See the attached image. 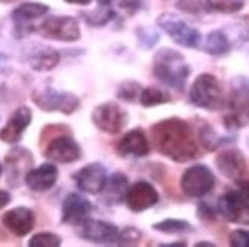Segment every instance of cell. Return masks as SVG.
Instances as JSON below:
<instances>
[{
	"label": "cell",
	"instance_id": "7",
	"mask_svg": "<svg viewBox=\"0 0 249 247\" xmlns=\"http://www.w3.org/2000/svg\"><path fill=\"white\" fill-rule=\"evenodd\" d=\"M128 119L127 112L113 102L100 104L92 112V122L98 130L107 134H118L125 127Z\"/></svg>",
	"mask_w": 249,
	"mask_h": 247
},
{
	"label": "cell",
	"instance_id": "36",
	"mask_svg": "<svg viewBox=\"0 0 249 247\" xmlns=\"http://www.w3.org/2000/svg\"><path fill=\"white\" fill-rule=\"evenodd\" d=\"M178 8L187 11V13H199L200 5L197 3V0H179Z\"/></svg>",
	"mask_w": 249,
	"mask_h": 247
},
{
	"label": "cell",
	"instance_id": "23",
	"mask_svg": "<svg viewBox=\"0 0 249 247\" xmlns=\"http://www.w3.org/2000/svg\"><path fill=\"white\" fill-rule=\"evenodd\" d=\"M203 50L213 57H223L231 50V41L223 31H213L205 38Z\"/></svg>",
	"mask_w": 249,
	"mask_h": 247
},
{
	"label": "cell",
	"instance_id": "42",
	"mask_svg": "<svg viewBox=\"0 0 249 247\" xmlns=\"http://www.w3.org/2000/svg\"><path fill=\"white\" fill-rule=\"evenodd\" d=\"M196 246H197V247H202V246H205V247H215V244H214V243H208V241H200V243H196Z\"/></svg>",
	"mask_w": 249,
	"mask_h": 247
},
{
	"label": "cell",
	"instance_id": "46",
	"mask_svg": "<svg viewBox=\"0 0 249 247\" xmlns=\"http://www.w3.org/2000/svg\"><path fill=\"white\" fill-rule=\"evenodd\" d=\"M2 171H3V168H2V165H0V176H2Z\"/></svg>",
	"mask_w": 249,
	"mask_h": 247
},
{
	"label": "cell",
	"instance_id": "28",
	"mask_svg": "<svg viewBox=\"0 0 249 247\" xmlns=\"http://www.w3.org/2000/svg\"><path fill=\"white\" fill-rule=\"evenodd\" d=\"M207 6L223 14H234L245 6V0H205Z\"/></svg>",
	"mask_w": 249,
	"mask_h": 247
},
{
	"label": "cell",
	"instance_id": "32",
	"mask_svg": "<svg viewBox=\"0 0 249 247\" xmlns=\"http://www.w3.org/2000/svg\"><path fill=\"white\" fill-rule=\"evenodd\" d=\"M139 46L144 49H151L159 41V32L151 28H139L138 29Z\"/></svg>",
	"mask_w": 249,
	"mask_h": 247
},
{
	"label": "cell",
	"instance_id": "13",
	"mask_svg": "<svg viewBox=\"0 0 249 247\" xmlns=\"http://www.w3.org/2000/svg\"><path fill=\"white\" fill-rule=\"evenodd\" d=\"M45 156L58 164H72L81 157V147L69 134H61L53 137L48 144Z\"/></svg>",
	"mask_w": 249,
	"mask_h": 247
},
{
	"label": "cell",
	"instance_id": "44",
	"mask_svg": "<svg viewBox=\"0 0 249 247\" xmlns=\"http://www.w3.org/2000/svg\"><path fill=\"white\" fill-rule=\"evenodd\" d=\"M2 3H13V2H17V0H0Z\"/></svg>",
	"mask_w": 249,
	"mask_h": 247
},
{
	"label": "cell",
	"instance_id": "45",
	"mask_svg": "<svg viewBox=\"0 0 249 247\" xmlns=\"http://www.w3.org/2000/svg\"><path fill=\"white\" fill-rule=\"evenodd\" d=\"M5 58H6V57L3 55V53H0V61H2V60H5Z\"/></svg>",
	"mask_w": 249,
	"mask_h": 247
},
{
	"label": "cell",
	"instance_id": "39",
	"mask_svg": "<svg viewBox=\"0 0 249 247\" xmlns=\"http://www.w3.org/2000/svg\"><path fill=\"white\" fill-rule=\"evenodd\" d=\"M9 201H11V194H9V192L0 189V209L5 208Z\"/></svg>",
	"mask_w": 249,
	"mask_h": 247
},
{
	"label": "cell",
	"instance_id": "24",
	"mask_svg": "<svg viewBox=\"0 0 249 247\" xmlns=\"http://www.w3.org/2000/svg\"><path fill=\"white\" fill-rule=\"evenodd\" d=\"M197 136H199V141L200 144L205 147V149H208V151H215V149H219L220 147L230 144L231 141H234V137H226V136H220L217 134L213 127L208 125V124H202L197 130Z\"/></svg>",
	"mask_w": 249,
	"mask_h": 247
},
{
	"label": "cell",
	"instance_id": "37",
	"mask_svg": "<svg viewBox=\"0 0 249 247\" xmlns=\"http://www.w3.org/2000/svg\"><path fill=\"white\" fill-rule=\"evenodd\" d=\"M235 183H237V191H239V194L246 201H249V179H240V180H237Z\"/></svg>",
	"mask_w": 249,
	"mask_h": 247
},
{
	"label": "cell",
	"instance_id": "25",
	"mask_svg": "<svg viewBox=\"0 0 249 247\" xmlns=\"http://www.w3.org/2000/svg\"><path fill=\"white\" fill-rule=\"evenodd\" d=\"M60 61V53L53 49H41L38 52H36L34 55L31 58V66L34 70L38 72H48L52 70L53 67L57 66Z\"/></svg>",
	"mask_w": 249,
	"mask_h": 247
},
{
	"label": "cell",
	"instance_id": "47",
	"mask_svg": "<svg viewBox=\"0 0 249 247\" xmlns=\"http://www.w3.org/2000/svg\"><path fill=\"white\" fill-rule=\"evenodd\" d=\"M246 116H248V117H249V110H248V113H246Z\"/></svg>",
	"mask_w": 249,
	"mask_h": 247
},
{
	"label": "cell",
	"instance_id": "38",
	"mask_svg": "<svg viewBox=\"0 0 249 247\" xmlns=\"http://www.w3.org/2000/svg\"><path fill=\"white\" fill-rule=\"evenodd\" d=\"M197 214H199L200 218H211V220L215 218V211L211 206H208L207 203H203V201L199 205Z\"/></svg>",
	"mask_w": 249,
	"mask_h": 247
},
{
	"label": "cell",
	"instance_id": "21",
	"mask_svg": "<svg viewBox=\"0 0 249 247\" xmlns=\"http://www.w3.org/2000/svg\"><path fill=\"white\" fill-rule=\"evenodd\" d=\"M128 188V180L123 173H115L110 179H107V183L101 192H104V201L107 205H120L125 198V192Z\"/></svg>",
	"mask_w": 249,
	"mask_h": 247
},
{
	"label": "cell",
	"instance_id": "2",
	"mask_svg": "<svg viewBox=\"0 0 249 247\" xmlns=\"http://www.w3.org/2000/svg\"><path fill=\"white\" fill-rule=\"evenodd\" d=\"M153 73L162 84L182 92L191 75V67L180 52L170 48H162L155 53Z\"/></svg>",
	"mask_w": 249,
	"mask_h": 247
},
{
	"label": "cell",
	"instance_id": "33",
	"mask_svg": "<svg viewBox=\"0 0 249 247\" xmlns=\"http://www.w3.org/2000/svg\"><path fill=\"white\" fill-rule=\"evenodd\" d=\"M141 238H142V233H141L136 228L130 226V228L120 231L118 244H136V243H139Z\"/></svg>",
	"mask_w": 249,
	"mask_h": 247
},
{
	"label": "cell",
	"instance_id": "30",
	"mask_svg": "<svg viewBox=\"0 0 249 247\" xmlns=\"http://www.w3.org/2000/svg\"><path fill=\"white\" fill-rule=\"evenodd\" d=\"M141 92H142V85L136 81H124L118 85L116 89V96L123 101L133 102L139 98Z\"/></svg>",
	"mask_w": 249,
	"mask_h": 247
},
{
	"label": "cell",
	"instance_id": "20",
	"mask_svg": "<svg viewBox=\"0 0 249 247\" xmlns=\"http://www.w3.org/2000/svg\"><path fill=\"white\" fill-rule=\"evenodd\" d=\"M116 149L121 156L145 157L150 153V142L141 128H133L121 137Z\"/></svg>",
	"mask_w": 249,
	"mask_h": 247
},
{
	"label": "cell",
	"instance_id": "19",
	"mask_svg": "<svg viewBox=\"0 0 249 247\" xmlns=\"http://www.w3.org/2000/svg\"><path fill=\"white\" fill-rule=\"evenodd\" d=\"M58 180V169L52 164H43L34 169H29L25 176V183L34 192H45L53 188Z\"/></svg>",
	"mask_w": 249,
	"mask_h": 247
},
{
	"label": "cell",
	"instance_id": "34",
	"mask_svg": "<svg viewBox=\"0 0 249 247\" xmlns=\"http://www.w3.org/2000/svg\"><path fill=\"white\" fill-rule=\"evenodd\" d=\"M230 244L232 247H249V231H232L230 235Z\"/></svg>",
	"mask_w": 249,
	"mask_h": 247
},
{
	"label": "cell",
	"instance_id": "16",
	"mask_svg": "<svg viewBox=\"0 0 249 247\" xmlns=\"http://www.w3.org/2000/svg\"><path fill=\"white\" fill-rule=\"evenodd\" d=\"M32 121V112L28 105H20L9 116L6 125L0 130V141L6 144H17Z\"/></svg>",
	"mask_w": 249,
	"mask_h": 247
},
{
	"label": "cell",
	"instance_id": "22",
	"mask_svg": "<svg viewBox=\"0 0 249 247\" xmlns=\"http://www.w3.org/2000/svg\"><path fill=\"white\" fill-rule=\"evenodd\" d=\"M49 11V8L43 3L38 2H28V3H21L13 11V20L18 26L28 25L31 21H34L36 18L43 17Z\"/></svg>",
	"mask_w": 249,
	"mask_h": 247
},
{
	"label": "cell",
	"instance_id": "8",
	"mask_svg": "<svg viewBox=\"0 0 249 247\" xmlns=\"http://www.w3.org/2000/svg\"><path fill=\"white\" fill-rule=\"evenodd\" d=\"M217 212L230 223L249 226V201L237 189L226 191L217 201Z\"/></svg>",
	"mask_w": 249,
	"mask_h": 247
},
{
	"label": "cell",
	"instance_id": "26",
	"mask_svg": "<svg viewBox=\"0 0 249 247\" xmlns=\"http://www.w3.org/2000/svg\"><path fill=\"white\" fill-rule=\"evenodd\" d=\"M153 229L167 235H182V233H191L194 232V226L187 220H178V218H167L159 223L153 224Z\"/></svg>",
	"mask_w": 249,
	"mask_h": 247
},
{
	"label": "cell",
	"instance_id": "1",
	"mask_svg": "<svg viewBox=\"0 0 249 247\" xmlns=\"http://www.w3.org/2000/svg\"><path fill=\"white\" fill-rule=\"evenodd\" d=\"M151 137L158 151L178 164H185L199 156V147L188 122L167 117L151 127Z\"/></svg>",
	"mask_w": 249,
	"mask_h": 247
},
{
	"label": "cell",
	"instance_id": "43",
	"mask_svg": "<svg viewBox=\"0 0 249 247\" xmlns=\"http://www.w3.org/2000/svg\"><path fill=\"white\" fill-rule=\"evenodd\" d=\"M96 2H98L100 5H109L112 0H96Z\"/></svg>",
	"mask_w": 249,
	"mask_h": 247
},
{
	"label": "cell",
	"instance_id": "3",
	"mask_svg": "<svg viewBox=\"0 0 249 247\" xmlns=\"http://www.w3.org/2000/svg\"><path fill=\"white\" fill-rule=\"evenodd\" d=\"M190 102L194 107L217 112L225 105V96L219 80L211 73H200L190 89Z\"/></svg>",
	"mask_w": 249,
	"mask_h": 247
},
{
	"label": "cell",
	"instance_id": "18",
	"mask_svg": "<svg viewBox=\"0 0 249 247\" xmlns=\"http://www.w3.org/2000/svg\"><path fill=\"white\" fill-rule=\"evenodd\" d=\"M3 226L17 237H25L36 226V215L29 208L18 206L9 209L2 217Z\"/></svg>",
	"mask_w": 249,
	"mask_h": 247
},
{
	"label": "cell",
	"instance_id": "29",
	"mask_svg": "<svg viewBox=\"0 0 249 247\" xmlns=\"http://www.w3.org/2000/svg\"><path fill=\"white\" fill-rule=\"evenodd\" d=\"M113 16H115V13L110 8H107V5H101V8H96L95 11L83 14L86 21L93 26H103L106 23H109V21L113 18Z\"/></svg>",
	"mask_w": 249,
	"mask_h": 247
},
{
	"label": "cell",
	"instance_id": "40",
	"mask_svg": "<svg viewBox=\"0 0 249 247\" xmlns=\"http://www.w3.org/2000/svg\"><path fill=\"white\" fill-rule=\"evenodd\" d=\"M68 3H73V5H89L92 0H64Z\"/></svg>",
	"mask_w": 249,
	"mask_h": 247
},
{
	"label": "cell",
	"instance_id": "6",
	"mask_svg": "<svg viewBox=\"0 0 249 247\" xmlns=\"http://www.w3.org/2000/svg\"><path fill=\"white\" fill-rule=\"evenodd\" d=\"M34 101L45 112H60L64 115H72L80 107L78 96L69 92H58L52 87H43L32 93Z\"/></svg>",
	"mask_w": 249,
	"mask_h": 247
},
{
	"label": "cell",
	"instance_id": "5",
	"mask_svg": "<svg viewBox=\"0 0 249 247\" xmlns=\"http://www.w3.org/2000/svg\"><path fill=\"white\" fill-rule=\"evenodd\" d=\"M215 185L214 173L207 165H193L183 171L180 177V188L183 194L193 198H200L213 191Z\"/></svg>",
	"mask_w": 249,
	"mask_h": 247
},
{
	"label": "cell",
	"instance_id": "15",
	"mask_svg": "<svg viewBox=\"0 0 249 247\" xmlns=\"http://www.w3.org/2000/svg\"><path fill=\"white\" fill-rule=\"evenodd\" d=\"M215 166L223 177L234 181L245 179L248 173V162L239 149H225L219 153L215 157Z\"/></svg>",
	"mask_w": 249,
	"mask_h": 247
},
{
	"label": "cell",
	"instance_id": "12",
	"mask_svg": "<svg viewBox=\"0 0 249 247\" xmlns=\"http://www.w3.org/2000/svg\"><path fill=\"white\" fill-rule=\"evenodd\" d=\"M77 188L86 194H101L107 183V171L100 162H93L73 174Z\"/></svg>",
	"mask_w": 249,
	"mask_h": 247
},
{
	"label": "cell",
	"instance_id": "4",
	"mask_svg": "<svg viewBox=\"0 0 249 247\" xmlns=\"http://www.w3.org/2000/svg\"><path fill=\"white\" fill-rule=\"evenodd\" d=\"M158 26L167 32V35L176 45L188 49H196L200 45V32L190 26L187 21L175 14H162L158 17Z\"/></svg>",
	"mask_w": 249,
	"mask_h": 247
},
{
	"label": "cell",
	"instance_id": "31",
	"mask_svg": "<svg viewBox=\"0 0 249 247\" xmlns=\"http://www.w3.org/2000/svg\"><path fill=\"white\" fill-rule=\"evenodd\" d=\"M31 247H57L61 244V238L55 233L51 232H40L36 233L28 243Z\"/></svg>",
	"mask_w": 249,
	"mask_h": 247
},
{
	"label": "cell",
	"instance_id": "10",
	"mask_svg": "<svg viewBox=\"0 0 249 247\" xmlns=\"http://www.w3.org/2000/svg\"><path fill=\"white\" fill-rule=\"evenodd\" d=\"M40 34L49 40L77 41L81 37L78 21L72 17H49L40 25Z\"/></svg>",
	"mask_w": 249,
	"mask_h": 247
},
{
	"label": "cell",
	"instance_id": "17",
	"mask_svg": "<svg viewBox=\"0 0 249 247\" xmlns=\"http://www.w3.org/2000/svg\"><path fill=\"white\" fill-rule=\"evenodd\" d=\"M32 159L31 153L25 148H14L6 154L5 157V166H6V177L8 181L13 186L18 185V181L21 179H25V176L28 174V171L32 166Z\"/></svg>",
	"mask_w": 249,
	"mask_h": 247
},
{
	"label": "cell",
	"instance_id": "14",
	"mask_svg": "<svg viewBox=\"0 0 249 247\" xmlns=\"http://www.w3.org/2000/svg\"><path fill=\"white\" fill-rule=\"evenodd\" d=\"M93 206L92 203L81 194L71 192L63 200L61 206V221L72 226H78L86 218H89Z\"/></svg>",
	"mask_w": 249,
	"mask_h": 247
},
{
	"label": "cell",
	"instance_id": "9",
	"mask_svg": "<svg viewBox=\"0 0 249 247\" xmlns=\"http://www.w3.org/2000/svg\"><path fill=\"white\" fill-rule=\"evenodd\" d=\"M77 228H78L77 231L78 237L90 243L118 244V238H120V229L109 221L86 218Z\"/></svg>",
	"mask_w": 249,
	"mask_h": 247
},
{
	"label": "cell",
	"instance_id": "35",
	"mask_svg": "<svg viewBox=\"0 0 249 247\" xmlns=\"http://www.w3.org/2000/svg\"><path fill=\"white\" fill-rule=\"evenodd\" d=\"M120 6L128 14H135L145 6V0H120Z\"/></svg>",
	"mask_w": 249,
	"mask_h": 247
},
{
	"label": "cell",
	"instance_id": "41",
	"mask_svg": "<svg viewBox=\"0 0 249 247\" xmlns=\"http://www.w3.org/2000/svg\"><path fill=\"white\" fill-rule=\"evenodd\" d=\"M162 247H185L187 243L185 241H180V243H167V244H160Z\"/></svg>",
	"mask_w": 249,
	"mask_h": 247
},
{
	"label": "cell",
	"instance_id": "11",
	"mask_svg": "<svg viewBox=\"0 0 249 247\" xmlns=\"http://www.w3.org/2000/svg\"><path fill=\"white\" fill-rule=\"evenodd\" d=\"M127 208L133 212H144L150 208H153L159 201V192L156 188L145 180L135 181L133 185H128L125 198Z\"/></svg>",
	"mask_w": 249,
	"mask_h": 247
},
{
	"label": "cell",
	"instance_id": "27",
	"mask_svg": "<svg viewBox=\"0 0 249 247\" xmlns=\"http://www.w3.org/2000/svg\"><path fill=\"white\" fill-rule=\"evenodd\" d=\"M171 101V96L160 90L158 87H145L142 89V92H141L139 95V102L142 107H156V105H160V104H167Z\"/></svg>",
	"mask_w": 249,
	"mask_h": 247
}]
</instances>
